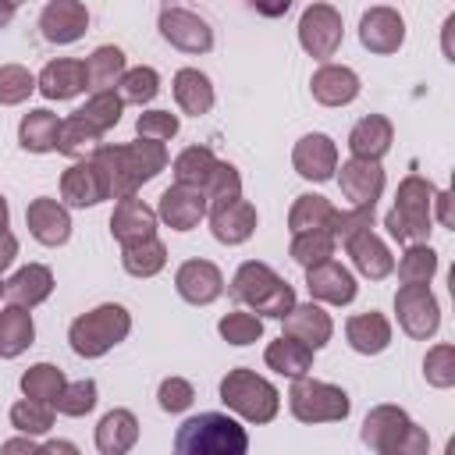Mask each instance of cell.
I'll use <instances>...</instances> for the list:
<instances>
[{
    "label": "cell",
    "mask_w": 455,
    "mask_h": 455,
    "mask_svg": "<svg viewBox=\"0 0 455 455\" xmlns=\"http://www.w3.org/2000/svg\"><path fill=\"white\" fill-rule=\"evenodd\" d=\"M92 160L100 164V171L107 178L110 199H124V196H135L146 181H153L167 167V146L156 139H139V142H124V146H100L92 153Z\"/></svg>",
    "instance_id": "cell-1"
},
{
    "label": "cell",
    "mask_w": 455,
    "mask_h": 455,
    "mask_svg": "<svg viewBox=\"0 0 455 455\" xmlns=\"http://www.w3.org/2000/svg\"><path fill=\"white\" fill-rule=\"evenodd\" d=\"M228 291H231L235 302H242V306H249L256 316H270V320H281V316L299 302V299H295V288H291L274 267H267V263H259V259H245V263L235 270Z\"/></svg>",
    "instance_id": "cell-2"
},
{
    "label": "cell",
    "mask_w": 455,
    "mask_h": 455,
    "mask_svg": "<svg viewBox=\"0 0 455 455\" xmlns=\"http://www.w3.org/2000/svg\"><path fill=\"white\" fill-rule=\"evenodd\" d=\"M174 451L178 455H245L249 434L228 412H199L178 427Z\"/></svg>",
    "instance_id": "cell-3"
},
{
    "label": "cell",
    "mask_w": 455,
    "mask_h": 455,
    "mask_svg": "<svg viewBox=\"0 0 455 455\" xmlns=\"http://www.w3.org/2000/svg\"><path fill=\"white\" fill-rule=\"evenodd\" d=\"M363 444L377 455H427L430 437L416 419L398 405H373L359 430Z\"/></svg>",
    "instance_id": "cell-4"
},
{
    "label": "cell",
    "mask_w": 455,
    "mask_h": 455,
    "mask_svg": "<svg viewBox=\"0 0 455 455\" xmlns=\"http://www.w3.org/2000/svg\"><path fill=\"white\" fill-rule=\"evenodd\" d=\"M434 185L419 174H405L398 192H395V206L384 213V228L395 242L402 245H416L430 238V224H434Z\"/></svg>",
    "instance_id": "cell-5"
},
{
    "label": "cell",
    "mask_w": 455,
    "mask_h": 455,
    "mask_svg": "<svg viewBox=\"0 0 455 455\" xmlns=\"http://www.w3.org/2000/svg\"><path fill=\"white\" fill-rule=\"evenodd\" d=\"M132 334V313L121 302H103L82 316L71 320L68 327V341L71 352L82 359H100L110 348H117L124 338Z\"/></svg>",
    "instance_id": "cell-6"
},
{
    "label": "cell",
    "mask_w": 455,
    "mask_h": 455,
    "mask_svg": "<svg viewBox=\"0 0 455 455\" xmlns=\"http://www.w3.org/2000/svg\"><path fill=\"white\" fill-rule=\"evenodd\" d=\"M220 402L235 416H242L245 423H270L277 416V409H281L277 387L267 377H259V373H252L245 366L224 373V380H220Z\"/></svg>",
    "instance_id": "cell-7"
},
{
    "label": "cell",
    "mask_w": 455,
    "mask_h": 455,
    "mask_svg": "<svg viewBox=\"0 0 455 455\" xmlns=\"http://www.w3.org/2000/svg\"><path fill=\"white\" fill-rule=\"evenodd\" d=\"M288 409L299 423H341L352 412V398L345 387L327 384V380H313L295 377L288 387Z\"/></svg>",
    "instance_id": "cell-8"
},
{
    "label": "cell",
    "mask_w": 455,
    "mask_h": 455,
    "mask_svg": "<svg viewBox=\"0 0 455 455\" xmlns=\"http://www.w3.org/2000/svg\"><path fill=\"white\" fill-rule=\"evenodd\" d=\"M345 39V21H341V11L331 7V4H309L299 18V46L316 57V60H327L338 53Z\"/></svg>",
    "instance_id": "cell-9"
},
{
    "label": "cell",
    "mask_w": 455,
    "mask_h": 455,
    "mask_svg": "<svg viewBox=\"0 0 455 455\" xmlns=\"http://www.w3.org/2000/svg\"><path fill=\"white\" fill-rule=\"evenodd\" d=\"M395 316L409 338H416V341L434 338L441 327V306H437L430 284H402L395 291Z\"/></svg>",
    "instance_id": "cell-10"
},
{
    "label": "cell",
    "mask_w": 455,
    "mask_h": 455,
    "mask_svg": "<svg viewBox=\"0 0 455 455\" xmlns=\"http://www.w3.org/2000/svg\"><path fill=\"white\" fill-rule=\"evenodd\" d=\"M160 36L181 53H210L213 50V28L206 25V18H199L196 11H185V7L160 11Z\"/></svg>",
    "instance_id": "cell-11"
},
{
    "label": "cell",
    "mask_w": 455,
    "mask_h": 455,
    "mask_svg": "<svg viewBox=\"0 0 455 455\" xmlns=\"http://www.w3.org/2000/svg\"><path fill=\"white\" fill-rule=\"evenodd\" d=\"M206 196L203 188H192V185H171L160 192V203H156V220H164L171 231H192L199 228V220H206Z\"/></svg>",
    "instance_id": "cell-12"
},
{
    "label": "cell",
    "mask_w": 455,
    "mask_h": 455,
    "mask_svg": "<svg viewBox=\"0 0 455 455\" xmlns=\"http://www.w3.org/2000/svg\"><path fill=\"white\" fill-rule=\"evenodd\" d=\"M60 199H64V206H75V210L100 206L103 199H110L107 178H103V171H100V164H96L92 156L75 160V164L60 174Z\"/></svg>",
    "instance_id": "cell-13"
},
{
    "label": "cell",
    "mask_w": 455,
    "mask_h": 455,
    "mask_svg": "<svg viewBox=\"0 0 455 455\" xmlns=\"http://www.w3.org/2000/svg\"><path fill=\"white\" fill-rule=\"evenodd\" d=\"M206 217H210V231H213V238L220 245H242V242H249L252 231H256V220H259L256 217V206L249 199H242V196L224 199V203H210Z\"/></svg>",
    "instance_id": "cell-14"
},
{
    "label": "cell",
    "mask_w": 455,
    "mask_h": 455,
    "mask_svg": "<svg viewBox=\"0 0 455 455\" xmlns=\"http://www.w3.org/2000/svg\"><path fill=\"white\" fill-rule=\"evenodd\" d=\"M306 288H309V299L323 302V306H348L359 291L352 270L341 267L334 256L316 263V267H306Z\"/></svg>",
    "instance_id": "cell-15"
},
{
    "label": "cell",
    "mask_w": 455,
    "mask_h": 455,
    "mask_svg": "<svg viewBox=\"0 0 455 455\" xmlns=\"http://www.w3.org/2000/svg\"><path fill=\"white\" fill-rule=\"evenodd\" d=\"M291 167L306 181H331L338 171V146L323 132H309L291 149Z\"/></svg>",
    "instance_id": "cell-16"
},
{
    "label": "cell",
    "mask_w": 455,
    "mask_h": 455,
    "mask_svg": "<svg viewBox=\"0 0 455 455\" xmlns=\"http://www.w3.org/2000/svg\"><path fill=\"white\" fill-rule=\"evenodd\" d=\"M338 185H341V196L352 206H373L384 192V167H380V160L348 156L338 167Z\"/></svg>",
    "instance_id": "cell-17"
},
{
    "label": "cell",
    "mask_w": 455,
    "mask_h": 455,
    "mask_svg": "<svg viewBox=\"0 0 455 455\" xmlns=\"http://www.w3.org/2000/svg\"><path fill=\"white\" fill-rule=\"evenodd\" d=\"M174 288L188 306H210L224 295V274L210 259H185L174 270Z\"/></svg>",
    "instance_id": "cell-18"
},
{
    "label": "cell",
    "mask_w": 455,
    "mask_h": 455,
    "mask_svg": "<svg viewBox=\"0 0 455 455\" xmlns=\"http://www.w3.org/2000/svg\"><path fill=\"white\" fill-rule=\"evenodd\" d=\"M359 43L380 57L398 53L405 43V18L395 7H370L359 18Z\"/></svg>",
    "instance_id": "cell-19"
},
{
    "label": "cell",
    "mask_w": 455,
    "mask_h": 455,
    "mask_svg": "<svg viewBox=\"0 0 455 455\" xmlns=\"http://www.w3.org/2000/svg\"><path fill=\"white\" fill-rule=\"evenodd\" d=\"M25 224H28V235L39 245H50V249H57L71 238V213L60 199H50V196H39V199L28 203Z\"/></svg>",
    "instance_id": "cell-20"
},
{
    "label": "cell",
    "mask_w": 455,
    "mask_h": 455,
    "mask_svg": "<svg viewBox=\"0 0 455 455\" xmlns=\"http://www.w3.org/2000/svg\"><path fill=\"white\" fill-rule=\"evenodd\" d=\"M89 28V11L82 0H50L39 14V32L46 43L68 46L75 39H82Z\"/></svg>",
    "instance_id": "cell-21"
},
{
    "label": "cell",
    "mask_w": 455,
    "mask_h": 455,
    "mask_svg": "<svg viewBox=\"0 0 455 455\" xmlns=\"http://www.w3.org/2000/svg\"><path fill=\"white\" fill-rule=\"evenodd\" d=\"M341 245H345L352 267H355L363 277H370V281H384V277L395 270V256H391V249L384 245V238L373 235V228L355 231V235L345 238Z\"/></svg>",
    "instance_id": "cell-22"
},
{
    "label": "cell",
    "mask_w": 455,
    "mask_h": 455,
    "mask_svg": "<svg viewBox=\"0 0 455 455\" xmlns=\"http://www.w3.org/2000/svg\"><path fill=\"white\" fill-rule=\"evenodd\" d=\"M359 89H363L359 75L345 64H320L309 78V92L320 107H348L359 96Z\"/></svg>",
    "instance_id": "cell-23"
},
{
    "label": "cell",
    "mask_w": 455,
    "mask_h": 455,
    "mask_svg": "<svg viewBox=\"0 0 455 455\" xmlns=\"http://www.w3.org/2000/svg\"><path fill=\"white\" fill-rule=\"evenodd\" d=\"M281 320H284V334L299 338L313 352L323 348L334 338V320H331V313L320 302H295Z\"/></svg>",
    "instance_id": "cell-24"
},
{
    "label": "cell",
    "mask_w": 455,
    "mask_h": 455,
    "mask_svg": "<svg viewBox=\"0 0 455 455\" xmlns=\"http://www.w3.org/2000/svg\"><path fill=\"white\" fill-rule=\"evenodd\" d=\"M36 89L46 96V100H75L78 92L89 89V78H85V60H75V57H57L50 60L39 75H36Z\"/></svg>",
    "instance_id": "cell-25"
},
{
    "label": "cell",
    "mask_w": 455,
    "mask_h": 455,
    "mask_svg": "<svg viewBox=\"0 0 455 455\" xmlns=\"http://www.w3.org/2000/svg\"><path fill=\"white\" fill-rule=\"evenodd\" d=\"M110 235H114L121 245L156 235V210H153L149 203L135 199V196L117 199L114 213H110Z\"/></svg>",
    "instance_id": "cell-26"
},
{
    "label": "cell",
    "mask_w": 455,
    "mask_h": 455,
    "mask_svg": "<svg viewBox=\"0 0 455 455\" xmlns=\"http://www.w3.org/2000/svg\"><path fill=\"white\" fill-rule=\"evenodd\" d=\"M50 291H53V270L43 267V263L18 267V270L4 281V299L14 302V306H28V309H36L39 302H46Z\"/></svg>",
    "instance_id": "cell-27"
},
{
    "label": "cell",
    "mask_w": 455,
    "mask_h": 455,
    "mask_svg": "<svg viewBox=\"0 0 455 455\" xmlns=\"http://www.w3.org/2000/svg\"><path fill=\"white\" fill-rule=\"evenodd\" d=\"M345 338L352 345V352L359 355H380L391 345V320L377 309L370 313H355L345 320Z\"/></svg>",
    "instance_id": "cell-28"
},
{
    "label": "cell",
    "mask_w": 455,
    "mask_h": 455,
    "mask_svg": "<svg viewBox=\"0 0 455 455\" xmlns=\"http://www.w3.org/2000/svg\"><path fill=\"white\" fill-rule=\"evenodd\" d=\"M171 92H174V103H178V110L181 114H188V117H203V114H210L213 110V82L199 71V68H181L178 75H174V82H171Z\"/></svg>",
    "instance_id": "cell-29"
},
{
    "label": "cell",
    "mask_w": 455,
    "mask_h": 455,
    "mask_svg": "<svg viewBox=\"0 0 455 455\" xmlns=\"http://www.w3.org/2000/svg\"><path fill=\"white\" fill-rule=\"evenodd\" d=\"M395 142V124L384 114H366L352 124L348 132V149L352 156H366V160H380Z\"/></svg>",
    "instance_id": "cell-30"
},
{
    "label": "cell",
    "mask_w": 455,
    "mask_h": 455,
    "mask_svg": "<svg viewBox=\"0 0 455 455\" xmlns=\"http://www.w3.org/2000/svg\"><path fill=\"white\" fill-rule=\"evenodd\" d=\"M139 441V419L132 409H110L96 423V451L100 455H124Z\"/></svg>",
    "instance_id": "cell-31"
},
{
    "label": "cell",
    "mask_w": 455,
    "mask_h": 455,
    "mask_svg": "<svg viewBox=\"0 0 455 455\" xmlns=\"http://www.w3.org/2000/svg\"><path fill=\"white\" fill-rule=\"evenodd\" d=\"M263 363H267L274 373H281V377L295 380V377H306V373L313 370V348H309V345H302V341H299V338H291V334H281L277 341H270V345H267Z\"/></svg>",
    "instance_id": "cell-32"
},
{
    "label": "cell",
    "mask_w": 455,
    "mask_h": 455,
    "mask_svg": "<svg viewBox=\"0 0 455 455\" xmlns=\"http://www.w3.org/2000/svg\"><path fill=\"white\" fill-rule=\"evenodd\" d=\"M36 341V323L28 306H4L0 309V359H18Z\"/></svg>",
    "instance_id": "cell-33"
},
{
    "label": "cell",
    "mask_w": 455,
    "mask_h": 455,
    "mask_svg": "<svg viewBox=\"0 0 455 455\" xmlns=\"http://www.w3.org/2000/svg\"><path fill=\"white\" fill-rule=\"evenodd\" d=\"M57 135H60V117L46 107H36L21 117L18 124V142L28 153H53L57 149Z\"/></svg>",
    "instance_id": "cell-34"
},
{
    "label": "cell",
    "mask_w": 455,
    "mask_h": 455,
    "mask_svg": "<svg viewBox=\"0 0 455 455\" xmlns=\"http://www.w3.org/2000/svg\"><path fill=\"white\" fill-rule=\"evenodd\" d=\"M121 267L132 277H156L167 267V245L156 235L128 242V245H121Z\"/></svg>",
    "instance_id": "cell-35"
},
{
    "label": "cell",
    "mask_w": 455,
    "mask_h": 455,
    "mask_svg": "<svg viewBox=\"0 0 455 455\" xmlns=\"http://www.w3.org/2000/svg\"><path fill=\"white\" fill-rule=\"evenodd\" d=\"M124 75V50L121 46H96L89 57H85V78H89V89L92 92H103V89H114Z\"/></svg>",
    "instance_id": "cell-36"
},
{
    "label": "cell",
    "mask_w": 455,
    "mask_h": 455,
    "mask_svg": "<svg viewBox=\"0 0 455 455\" xmlns=\"http://www.w3.org/2000/svg\"><path fill=\"white\" fill-rule=\"evenodd\" d=\"M100 132L82 117V114H71L60 121V135H57V153L71 156V160H85L100 149Z\"/></svg>",
    "instance_id": "cell-37"
},
{
    "label": "cell",
    "mask_w": 455,
    "mask_h": 455,
    "mask_svg": "<svg viewBox=\"0 0 455 455\" xmlns=\"http://www.w3.org/2000/svg\"><path fill=\"white\" fill-rule=\"evenodd\" d=\"M334 203L327 196H316V192H302L291 210H288V231L299 235V231H316V228H331V217H334Z\"/></svg>",
    "instance_id": "cell-38"
},
{
    "label": "cell",
    "mask_w": 455,
    "mask_h": 455,
    "mask_svg": "<svg viewBox=\"0 0 455 455\" xmlns=\"http://www.w3.org/2000/svg\"><path fill=\"white\" fill-rule=\"evenodd\" d=\"M213 167H217V156H213V149H206V146H188V149H181V153L174 156V164H171L174 181H178V185H192V188H203Z\"/></svg>",
    "instance_id": "cell-39"
},
{
    "label": "cell",
    "mask_w": 455,
    "mask_h": 455,
    "mask_svg": "<svg viewBox=\"0 0 455 455\" xmlns=\"http://www.w3.org/2000/svg\"><path fill=\"white\" fill-rule=\"evenodd\" d=\"M334 249H338L334 235H331L327 228H316V231H299V235H291V249H288V256L306 270V267H316V263L331 259Z\"/></svg>",
    "instance_id": "cell-40"
},
{
    "label": "cell",
    "mask_w": 455,
    "mask_h": 455,
    "mask_svg": "<svg viewBox=\"0 0 455 455\" xmlns=\"http://www.w3.org/2000/svg\"><path fill=\"white\" fill-rule=\"evenodd\" d=\"M64 370L53 366V363H36L21 373V395L25 398H36V402H57V395L64 391Z\"/></svg>",
    "instance_id": "cell-41"
},
{
    "label": "cell",
    "mask_w": 455,
    "mask_h": 455,
    "mask_svg": "<svg viewBox=\"0 0 455 455\" xmlns=\"http://www.w3.org/2000/svg\"><path fill=\"white\" fill-rule=\"evenodd\" d=\"M434 274H437V252L427 242L405 245V252L398 259V281L402 284H430Z\"/></svg>",
    "instance_id": "cell-42"
},
{
    "label": "cell",
    "mask_w": 455,
    "mask_h": 455,
    "mask_svg": "<svg viewBox=\"0 0 455 455\" xmlns=\"http://www.w3.org/2000/svg\"><path fill=\"white\" fill-rule=\"evenodd\" d=\"M156 92H160V75H156V68H149V64H139V68H124V75H121V82H117V96L124 100V103H149V100H156Z\"/></svg>",
    "instance_id": "cell-43"
},
{
    "label": "cell",
    "mask_w": 455,
    "mask_h": 455,
    "mask_svg": "<svg viewBox=\"0 0 455 455\" xmlns=\"http://www.w3.org/2000/svg\"><path fill=\"white\" fill-rule=\"evenodd\" d=\"M53 416H57V409H53L50 402L21 398V402L11 405V427H14L18 434H32V437H39V434H46V430L53 427Z\"/></svg>",
    "instance_id": "cell-44"
},
{
    "label": "cell",
    "mask_w": 455,
    "mask_h": 455,
    "mask_svg": "<svg viewBox=\"0 0 455 455\" xmlns=\"http://www.w3.org/2000/svg\"><path fill=\"white\" fill-rule=\"evenodd\" d=\"M121 110H124V100H121L114 89H103V92H92V96L85 100V107L75 110V114H82L100 135H107V132L121 121Z\"/></svg>",
    "instance_id": "cell-45"
},
{
    "label": "cell",
    "mask_w": 455,
    "mask_h": 455,
    "mask_svg": "<svg viewBox=\"0 0 455 455\" xmlns=\"http://www.w3.org/2000/svg\"><path fill=\"white\" fill-rule=\"evenodd\" d=\"M217 331H220V338L228 341V345H252V341H259L263 338V316H256L252 309L245 313V309H235V313H228V316H220V323H217Z\"/></svg>",
    "instance_id": "cell-46"
},
{
    "label": "cell",
    "mask_w": 455,
    "mask_h": 455,
    "mask_svg": "<svg viewBox=\"0 0 455 455\" xmlns=\"http://www.w3.org/2000/svg\"><path fill=\"white\" fill-rule=\"evenodd\" d=\"M96 380H89V377H82V380H68L64 384V391L57 395V402H53V409L60 412V416H89L92 409H96Z\"/></svg>",
    "instance_id": "cell-47"
},
{
    "label": "cell",
    "mask_w": 455,
    "mask_h": 455,
    "mask_svg": "<svg viewBox=\"0 0 455 455\" xmlns=\"http://www.w3.org/2000/svg\"><path fill=\"white\" fill-rule=\"evenodd\" d=\"M36 92V75L21 64H0V107H18Z\"/></svg>",
    "instance_id": "cell-48"
},
{
    "label": "cell",
    "mask_w": 455,
    "mask_h": 455,
    "mask_svg": "<svg viewBox=\"0 0 455 455\" xmlns=\"http://www.w3.org/2000/svg\"><path fill=\"white\" fill-rule=\"evenodd\" d=\"M203 196H206V203H224V199L242 196V174H238V167L228 164V160H217V167L210 171V178L203 185Z\"/></svg>",
    "instance_id": "cell-49"
},
{
    "label": "cell",
    "mask_w": 455,
    "mask_h": 455,
    "mask_svg": "<svg viewBox=\"0 0 455 455\" xmlns=\"http://www.w3.org/2000/svg\"><path fill=\"white\" fill-rule=\"evenodd\" d=\"M423 377L430 387H451L455 384V348L451 345H434L423 355Z\"/></svg>",
    "instance_id": "cell-50"
},
{
    "label": "cell",
    "mask_w": 455,
    "mask_h": 455,
    "mask_svg": "<svg viewBox=\"0 0 455 455\" xmlns=\"http://www.w3.org/2000/svg\"><path fill=\"white\" fill-rule=\"evenodd\" d=\"M178 128H181V121H178V114H171V110H146V114H139V121H135L139 139H156V142L174 139Z\"/></svg>",
    "instance_id": "cell-51"
},
{
    "label": "cell",
    "mask_w": 455,
    "mask_h": 455,
    "mask_svg": "<svg viewBox=\"0 0 455 455\" xmlns=\"http://www.w3.org/2000/svg\"><path fill=\"white\" fill-rule=\"evenodd\" d=\"M156 402L164 412H185L196 402V387L185 377H164L156 387Z\"/></svg>",
    "instance_id": "cell-52"
},
{
    "label": "cell",
    "mask_w": 455,
    "mask_h": 455,
    "mask_svg": "<svg viewBox=\"0 0 455 455\" xmlns=\"http://www.w3.org/2000/svg\"><path fill=\"white\" fill-rule=\"evenodd\" d=\"M363 228H373V206H352V210H334V217H331V235H334V242H345V238H352L355 231H363Z\"/></svg>",
    "instance_id": "cell-53"
},
{
    "label": "cell",
    "mask_w": 455,
    "mask_h": 455,
    "mask_svg": "<svg viewBox=\"0 0 455 455\" xmlns=\"http://www.w3.org/2000/svg\"><path fill=\"white\" fill-rule=\"evenodd\" d=\"M249 7L263 18H281V14L291 11V0H249Z\"/></svg>",
    "instance_id": "cell-54"
},
{
    "label": "cell",
    "mask_w": 455,
    "mask_h": 455,
    "mask_svg": "<svg viewBox=\"0 0 455 455\" xmlns=\"http://www.w3.org/2000/svg\"><path fill=\"white\" fill-rule=\"evenodd\" d=\"M14 259H18V238H14V235L4 228V231H0V274H4V270H7Z\"/></svg>",
    "instance_id": "cell-55"
},
{
    "label": "cell",
    "mask_w": 455,
    "mask_h": 455,
    "mask_svg": "<svg viewBox=\"0 0 455 455\" xmlns=\"http://www.w3.org/2000/svg\"><path fill=\"white\" fill-rule=\"evenodd\" d=\"M434 206H437V220L444 224V228H451L455 220H451V192H434Z\"/></svg>",
    "instance_id": "cell-56"
},
{
    "label": "cell",
    "mask_w": 455,
    "mask_h": 455,
    "mask_svg": "<svg viewBox=\"0 0 455 455\" xmlns=\"http://www.w3.org/2000/svg\"><path fill=\"white\" fill-rule=\"evenodd\" d=\"M4 451H39V444H36L32 434H21L14 441H4Z\"/></svg>",
    "instance_id": "cell-57"
},
{
    "label": "cell",
    "mask_w": 455,
    "mask_h": 455,
    "mask_svg": "<svg viewBox=\"0 0 455 455\" xmlns=\"http://www.w3.org/2000/svg\"><path fill=\"white\" fill-rule=\"evenodd\" d=\"M39 451H71V455H75L78 448H75L71 441H46V444H39Z\"/></svg>",
    "instance_id": "cell-58"
},
{
    "label": "cell",
    "mask_w": 455,
    "mask_h": 455,
    "mask_svg": "<svg viewBox=\"0 0 455 455\" xmlns=\"http://www.w3.org/2000/svg\"><path fill=\"white\" fill-rule=\"evenodd\" d=\"M11 21H14V7L7 0H0V28H7Z\"/></svg>",
    "instance_id": "cell-59"
},
{
    "label": "cell",
    "mask_w": 455,
    "mask_h": 455,
    "mask_svg": "<svg viewBox=\"0 0 455 455\" xmlns=\"http://www.w3.org/2000/svg\"><path fill=\"white\" fill-rule=\"evenodd\" d=\"M7 220H11V206H7V199L0 196V231L7 228Z\"/></svg>",
    "instance_id": "cell-60"
},
{
    "label": "cell",
    "mask_w": 455,
    "mask_h": 455,
    "mask_svg": "<svg viewBox=\"0 0 455 455\" xmlns=\"http://www.w3.org/2000/svg\"><path fill=\"white\" fill-rule=\"evenodd\" d=\"M7 4H11V7H18V4H25V0H7Z\"/></svg>",
    "instance_id": "cell-61"
},
{
    "label": "cell",
    "mask_w": 455,
    "mask_h": 455,
    "mask_svg": "<svg viewBox=\"0 0 455 455\" xmlns=\"http://www.w3.org/2000/svg\"><path fill=\"white\" fill-rule=\"evenodd\" d=\"M0 299H4V281H0Z\"/></svg>",
    "instance_id": "cell-62"
}]
</instances>
